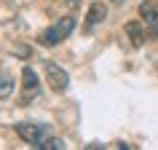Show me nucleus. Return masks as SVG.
Returning <instances> with one entry per match:
<instances>
[{
  "label": "nucleus",
  "instance_id": "nucleus-10",
  "mask_svg": "<svg viewBox=\"0 0 158 150\" xmlns=\"http://www.w3.org/2000/svg\"><path fill=\"white\" fill-rule=\"evenodd\" d=\"M110 3H115V6H123L126 0H110Z\"/></svg>",
  "mask_w": 158,
  "mask_h": 150
},
{
  "label": "nucleus",
  "instance_id": "nucleus-4",
  "mask_svg": "<svg viewBox=\"0 0 158 150\" xmlns=\"http://www.w3.org/2000/svg\"><path fill=\"white\" fill-rule=\"evenodd\" d=\"M22 78H24V97H22V105H27L35 94H40V81H38V75H35L32 67H24Z\"/></svg>",
  "mask_w": 158,
  "mask_h": 150
},
{
  "label": "nucleus",
  "instance_id": "nucleus-5",
  "mask_svg": "<svg viewBox=\"0 0 158 150\" xmlns=\"http://www.w3.org/2000/svg\"><path fill=\"white\" fill-rule=\"evenodd\" d=\"M139 16L148 27L158 30V0H142L139 3Z\"/></svg>",
  "mask_w": 158,
  "mask_h": 150
},
{
  "label": "nucleus",
  "instance_id": "nucleus-9",
  "mask_svg": "<svg viewBox=\"0 0 158 150\" xmlns=\"http://www.w3.org/2000/svg\"><path fill=\"white\" fill-rule=\"evenodd\" d=\"M14 94V81L11 78H0V102H6Z\"/></svg>",
  "mask_w": 158,
  "mask_h": 150
},
{
  "label": "nucleus",
  "instance_id": "nucleus-6",
  "mask_svg": "<svg viewBox=\"0 0 158 150\" xmlns=\"http://www.w3.org/2000/svg\"><path fill=\"white\" fill-rule=\"evenodd\" d=\"M105 16H107V6H105V3H94L91 8H89V14H86V24H83L86 32H91L97 24H102Z\"/></svg>",
  "mask_w": 158,
  "mask_h": 150
},
{
  "label": "nucleus",
  "instance_id": "nucleus-2",
  "mask_svg": "<svg viewBox=\"0 0 158 150\" xmlns=\"http://www.w3.org/2000/svg\"><path fill=\"white\" fill-rule=\"evenodd\" d=\"M16 134L27 145L38 148L46 137H48V123H40V121H24V123H16Z\"/></svg>",
  "mask_w": 158,
  "mask_h": 150
},
{
  "label": "nucleus",
  "instance_id": "nucleus-8",
  "mask_svg": "<svg viewBox=\"0 0 158 150\" xmlns=\"http://www.w3.org/2000/svg\"><path fill=\"white\" fill-rule=\"evenodd\" d=\"M38 148L40 150H64L67 145H64V140H59V137H46Z\"/></svg>",
  "mask_w": 158,
  "mask_h": 150
},
{
  "label": "nucleus",
  "instance_id": "nucleus-7",
  "mask_svg": "<svg viewBox=\"0 0 158 150\" xmlns=\"http://www.w3.org/2000/svg\"><path fill=\"white\" fill-rule=\"evenodd\" d=\"M123 30H126V35H129L131 46H142V43H145V38H148V32H145L142 22H126Z\"/></svg>",
  "mask_w": 158,
  "mask_h": 150
},
{
  "label": "nucleus",
  "instance_id": "nucleus-3",
  "mask_svg": "<svg viewBox=\"0 0 158 150\" xmlns=\"http://www.w3.org/2000/svg\"><path fill=\"white\" fill-rule=\"evenodd\" d=\"M46 81H48L51 91L64 94L67 86H70V75H67V70H62L56 62H46Z\"/></svg>",
  "mask_w": 158,
  "mask_h": 150
},
{
  "label": "nucleus",
  "instance_id": "nucleus-1",
  "mask_svg": "<svg viewBox=\"0 0 158 150\" xmlns=\"http://www.w3.org/2000/svg\"><path fill=\"white\" fill-rule=\"evenodd\" d=\"M73 30H75V16H62L51 27H46L38 40H40V46H46V48H54V46H59L64 38H70Z\"/></svg>",
  "mask_w": 158,
  "mask_h": 150
}]
</instances>
